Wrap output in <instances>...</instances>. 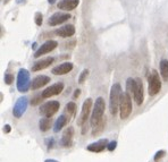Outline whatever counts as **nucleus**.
<instances>
[{
    "instance_id": "f257e3e1",
    "label": "nucleus",
    "mask_w": 168,
    "mask_h": 162,
    "mask_svg": "<svg viewBox=\"0 0 168 162\" xmlns=\"http://www.w3.org/2000/svg\"><path fill=\"white\" fill-rule=\"evenodd\" d=\"M105 100L103 97H98L95 100L93 108V112H92V117H91V125L93 128H95L98 125H100L103 121V112H105Z\"/></svg>"
},
{
    "instance_id": "f03ea898",
    "label": "nucleus",
    "mask_w": 168,
    "mask_h": 162,
    "mask_svg": "<svg viewBox=\"0 0 168 162\" xmlns=\"http://www.w3.org/2000/svg\"><path fill=\"white\" fill-rule=\"evenodd\" d=\"M121 99V88L119 84H114L110 91V112L112 116H115L119 109Z\"/></svg>"
},
{
    "instance_id": "7ed1b4c3",
    "label": "nucleus",
    "mask_w": 168,
    "mask_h": 162,
    "mask_svg": "<svg viewBox=\"0 0 168 162\" xmlns=\"http://www.w3.org/2000/svg\"><path fill=\"white\" fill-rule=\"evenodd\" d=\"M132 100L131 95L128 92H125L121 94V104H119V111H121V118L126 119L127 117L131 115L132 112Z\"/></svg>"
},
{
    "instance_id": "20e7f679",
    "label": "nucleus",
    "mask_w": 168,
    "mask_h": 162,
    "mask_svg": "<svg viewBox=\"0 0 168 162\" xmlns=\"http://www.w3.org/2000/svg\"><path fill=\"white\" fill-rule=\"evenodd\" d=\"M30 73L26 69H21L17 76V88L19 92H27L30 87Z\"/></svg>"
},
{
    "instance_id": "39448f33",
    "label": "nucleus",
    "mask_w": 168,
    "mask_h": 162,
    "mask_svg": "<svg viewBox=\"0 0 168 162\" xmlns=\"http://www.w3.org/2000/svg\"><path fill=\"white\" fill-rule=\"evenodd\" d=\"M59 102L58 101H49L44 104H42L40 108V113L42 116L47 117V118H51L58 110H59Z\"/></svg>"
},
{
    "instance_id": "423d86ee",
    "label": "nucleus",
    "mask_w": 168,
    "mask_h": 162,
    "mask_svg": "<svg viewBox=\"0 0 168 162\" xmlns=\"http://www.w3.org/2000/svg\"><path fill=\"white\" fill-rule=\"evenodd\" d=\"M160 88H161V81L159 78L158 73L153 70L152 74L149 76V94L151 97H153L156 94H158Z\"/></svg>"
},
{
    "instance_id": "0eeeda50",
    "label": "nucleus",
    "mask_w": 168,
    "mask_h": 162,
    "mask_svg": "<svg viewBox=\"0 0 168 162\" xmlns=\"http://www.w3.org/2000/svg\"><path fill=\"white\" fill-rule=\"evenodd\" d=\"M91 106H92V100L91 99H88L86 101L83 103V106H82V111H81V115H79V119H77V125L79 126H83L88 118H89L90 111H91Z\"/></svg>"
},
{
    "instance_id": "6e6552de",
    "label": "nucleus",
    "mask_w": 168,
    "mask_h": 162,
    "mask_svg": "<svg viewBox=\"0 0 168 162\" xmlns=\"http://www.w3.org/2000/svg\"><path fill=\"white\" fill-rule=\"evenodd\" d=\"M58 46V43L57 41H53V40H50V41H47L46 43H43L37 51H35V53H34V57L35 58H39V57L43 56V55H46V53H49L50 51H52L56 46Z\"/></svg>"
},
{
    "instance_id": "1a4fd4ad",
    "label": "nucleus",
    "mask_w": 168,
    "mask_h": 162,
    "mask_svg": "<svg viewBox=\"0 0 168 162\" xmlns=\"http://www.w3.org/2000/svg\"><path fill=\"white\" fill-rule=\"evenodd\" d=\"M26 108H27V99L26 97H19L14 106L13 115L16 118H21V117L23 116L24 112L26 111Z\"/></svg>"
},
{
    "instance_id": "9d476101",
    "label": "nucleus",
    "mask_w": 168,
    "mask_h": 162,
    "mask_svg": "<svg viewBox=\"0 0 168 162\" xmlns=\"http://www.w3.org/2000/svg\"><path fill=\"white\" fill-rule=\"evenodd\" d=\"M63 90H64V84L63 83L53 84L50 87L46 88V90L42 92V97H43V99H48V97H53V95H58L59 93H61Z\"/></svg>"
},
{
    "instance_id": "9b49d317",
    "label": "nucleus",
    "mask_w": 168,
    "mask_h": 162,
    "mask_svg": "<svg viewBox=\"0 0 168 162\" xmlns=\"http://www.w3.org/2000/svg\"><path fill=\"white\" fill-rule=\"evenodd\" d=\"M133 97L137 106H141L143 103V84L140 78L135 79V88H134Z\"/></svg>"
},
{
    "instance_id": "f8f14e48",
    "label": "nucleus",
    "mask_w": 168,
    "mask_h": 162,
    "mask_svg": "<svg viewBox=\"0 0 168 162\" xmlns=\"http://www.w3.org/2000/svg\"><path fill=\"white\" fill-rule=\"evenodd\" d=\"M70 18L69 14H64V13H56L53 14L49 18V25L51 26H56V25H59V24L64 23L66 21H68Z\"/></svg>"
},
{
    "instance_id": "ddd939ff",
    "label": "nucleus",
    "mask_w": 168,
    "mask_h": 162,
    "mask_svg": "<svg viewBox=\"0 0 168 162\" xmlns=\"http://www.w3.org/2000/svg\"><path fill=\"white\" fill-rule=\"evenodd\" d=\"M73 136H74V128L73 127H68L67 129L64 132L63 137H61V145L64 148H70L73 144Z\"/></svg>"
},
{
    "instance_id": "4468645a",
    "label": "nucleus",
    "mask_w": 168,
    "mask_h": 162,
    "mask_svg": "<svg viewBox=\"0 0 168 162\" xmlns=\"http://www.w3.org/2000/svg\"><path fill=\"white\" fill-rule=\"evenodd\" d=\"M108 144L109 143H108V141L106 138L100 139V141L95 142V143L90 144L89 146H88V151H90V152H94V153L102 152L105 148H108Z\"/></svg>"
},
{
    "instance_id": "2eb2a0df",
    "label": "nucleus",
    "mask_w": 168,
    "mask_h": 162,
    "mask_svg": "<svg viewBox=\"0 0 168 162\" xmlns=\"http://www.w3.org/2000/svg\"><path fill=\"white\" fill-rule=\"evenodd\" d=\"M72 69H73V64H70V62H64L61 65L53 67L51 73L53 75H65V74H68Z\"/></svg>"
},
{
    "instance_id": "dca6fc26",
    "label": "nucleus",
    "mask_w": 168,
    "mask_h": 162,
    "mask_svg": "<svg viewBox=\"0 0 168 162\" xmlns=\"http://www.w3.org/2000/svg\"><path fill=\"white\" fill-rule=\"evenodd\" d=\"M79 4V0H63L58 4V8L65 11H70L75 9Z\"/></svg>"
},
{
    "instance_id": "f3484780",
    "label": "nucleus",
    "mask_w": 168,
    "mask_h": 162,
    "mask_svg": "<svg viewBox=\"0 0 168 162\" xmlns=\"http://www.w3.org/2000/svg\"><path fill=\"white\" fill-rule=\"evenodd\" d=\"M49 82H50V78H49L48 76H46V75H39V76H37V77L32 81L31 86H32L33 90H37V88L44 86V85L48 84Z\"/></svg>"
},
{
    "instance_id": "a211bd4d",
    "label": "nucleus",
    "mask_w": 168,
    "mask_h": 162,
    "mask_svg": "<svg viewBox=\"0 0 168 162\" xmlns=\"http://www.w3.org/2000/svg\"><path fill=\"white\" fill-rule=\"evenodd\" d=\"M56 34L60 37H69L75 34V27L73 25H66L56 31Z\"/></svg>"
},
{
    "instance_id": "6ab92c4d",
    "label": "nucleus",
    "mask_w": 168,
    "mask_h": 162,
    "mask_svg": "<svg viewBox=\"0 0 168 162\" xmlns=\"http://www.w3.org/2000/svg\"><path fill=\"white\" fill-rule=\"evenodd\" d=\"M53 62V58L52 57H49V58H46V59H42L40 61H37L32 67L33 71H39V70H42L44 68H47L49 66L51 65Z\"/></svg>"
},
{
    "instance_id": "aec40b11",
    "label": "nucleus",
    "mask_w": 168,
    "mask_h": 162,
    "mask_svg": "<svg viewBox=\"0 0 168 162\" xmlns=\"http://www.w3.org/2000/svg\"><path fill=\"white\" fill-rule=\"evenodd\" d=\"M68 120H69V117H67L66 115H61L58 119H57L56 124H55V128H53V130L55 132H59V130L63 128V127H65L66 124L68 122Z\"/></svg>"
},
{
    "instance_id": "412c9836",
    "label": "nucleus",
    "mask_w": 168,
    "mask_h": 162,
    "mask_svg": "<svg viewBox=\"0 0 168 162\" xmlns=\"http://www.w3.org/2000/svg\"><path fill=\"white\" fill-rule=\"evenodd\" d=\"M39 127H40V130L42 132H47L48 129H50L51 127V118H42L41 120L39 121Z\"/></svg>"
},
{
    "instance_id": "4be33fe9",
    "label": "nucleus",
    "mask_w": 168,
    "mask_h": 162,
    "mask_svg": "<svg viewBox=\"0 0 168 162\" xmlns=\"http://www.w3.org/2000/svg\"><path fill=\"white\" fill-rule=\"evenodd\" d=\"M160 73H161V76L165 81L168 79V61L167 60H161L160 62Z\"/></svg>"
},
{
    "instance_id": "5701e85b",
    "label": "nucleus",
    "mask_w": 168,
    "mask_h": 162,
    "mask_svg": "<svg viewBox=\"0 0 168 162\" xmlns=\"http://www.w3.org/2000/svg\"><path fill=\"white\" fill-rule=\"evenodd\" d=\"M134 88H135V79L133 78H128L127 79V82H126V92L128 93H134Z\"/></svg>"
},
{
    "instance_id": "b1692460",
    "label": "nucleus",
    "mask_w": 168,
    "mask_h": 162,
    "mask_svg": "<svg viewBox=\"0 0 168 162\" xmlns=\"http://www.w3.org/2000/svg\"><path fill=\"white\" fill-rule=\"evenodd\" d=\"M66 109V112L68 113V116H72L73 113L75 112V109H76V106H75L74 102H69V103H67L65 106Z\"/></svg>"
},
{
    "instance_id": "393cba45",
    "label": "nucleus",
    "mask_w": 168,
    "mask_h": 162,
    "mask_svg": "<svg viewBox=\"0 0 168 162\" xmlns=\"http://www.w3.org/2000/svg\"><path fill=\"white\" fill-rule=\"evenodd\" d=\"M88 75H89V70H88V69H84L83 71H82V74L79 75V83H83L84 81H85V78L88 77Z\"/></svg>"
},
{
    "instance_id": "a878e982",
    "label": "nucleus",
    "mask_w": 168,
    "mask_h": 162,
    "mask_svg": "<svg viewBox=\"0 0 168 162\" xmlns=\"http://www.w3.org/2000/svg\"><path fill=\"white\" fill-rule=\"evenodd\" d=\"M165 154H166V152L163 151V150H161V151H158V152L156 153V155H154V161L156 162H158L161 157H165Z\"/></svg>"
},
{
    "instance_id": "bb28decb",
    "label": "nucleus",
    "mask_w": 168,
    "mask_h": 162,
    "mask_svg": "<svg viewBox=\"0 0 168 162\" xmlns=\"http://www.w3.org/2000/svg\"><path fill=\"white\" fill-rule=\"evenodd\" d=\"M43 22V19H42V14L41 13H37L35 14V24H37V26H40Z\"/></svg>"
},
{
    "instance_id": "cd10ccee",
    "label": "nucleus",
    "mask_w": 168,
    "mask_h": 162,
    "mask_svg": "<svg viewBox=\"0 0 168 162\" xmlns=\"http://www.w3.org/2000/svg\"><path fill=\"white\" fill-rule=\"evenodd\" d=\"M14 82V76L13 75H10V74H6L5 75V83L6 84H11Z\"/></svg>"
},
{
    "instance_id": "c85d7f7f",
    "label": "nucleus",
    "mask_w": 168,
    "mask_h": 162,
    "mask_svg": "<svg viewBox=\"0 0 168 162\" xmlns=\"http://www.w3.org/2000/svg\"><path fill=\"white\" fill-rule=\"evenodd\" d=\"M41 99H43V97H42V95H39V97H34V99H33L32 101H31V104H32V106H37V103H40V102L42 101Z\"/></svg>"
},
{
    "instance_id": "c756f323",
    "label": "nucleus",
    "mask_w": 168,
    "mask_h": 162,
    "mask_svg": "<svg viewBox=\"0 0 168 162\" xmlns=\"http://www.w3.org/2000/svg\"><path fill=\"white\" fill-rule=\"evenodd\" d=\"M116 146H117V142L116 141H112V142H110V143L108 144V150L111 152V151H114L115 148H116Z\"/></svg>"
},
{
    "instance_id": "7c9ffc66",
    "label": "nucleus",
    "mask_w": 168,
    "mask_h": 162,
    "mask_svg": "<svg viewBox=\"0 0 168 162\" xmlns=\"http://www.w3.org/2000/svg\"><path fill=\"white\" fill-rule=\"evenodd\" d=\"M4 132H5V133H9V132H10V126L9 125H6L5 128H4Z\"/></svg>"
},
{
    "instance_id": "2f4dec72",
    "label": "nucleus",
    "mask_w": 168,
    "mask_h": 162,
    "mask_svg": "<svg viewBox=\"0 0 168 162\" xmlns=\"http://www.w3.org/2000/svg\"><path fill=\"white\" fill-rule=\"evenodd\" d=\"M79 94H81V92H79V90H76V91H75V93H74V99H76V97H79Z\"/></svg>"
},
{
    "instance_id": "473e14b6",
    "label": "nucleus",
    "mask_w": 168,
    "mask_h": 162,
    "mask_svg": "<svg viewBox=\"0 0 168 162\" xmlns=\"http://www.w3.org/2000/svg\"><path fill=\"white\" fill-rule=\"evenodd\" d=\"M44 162H58L57 160H53V159H48V160H46Z\"/></svg>"
},
{
    "instance_id": "72a5a7b5",
    "label": "nucleus",
    "mask_w": 168,
    "mask_h": 162,
    "mask_svg": "<svg viewBox=\"0 0 168 162\" xmlns=\"http://www.w3.org/2000/svg\"><path fill=\"white\" fill-rule=\"evenodd\" d=\"M55 1H56V0H48V2H49V4H55Z\"/></svg>"
},
{
    "instance_id": "f704fd0d",
    "label": "nucleus",
    "mask_w": 168,
    "mask_h": 162,
    "mask_svg": "<svg viewBox=\"0 0 168 162\" xmlns=\"http://www.w3.org/2000/svg\"><path fill=\"white\" fill-rule=\"evenodd\" d=\"M4 2H5V4H7V2H9V0H4Z\"/></svg>"
}]
</instances>
